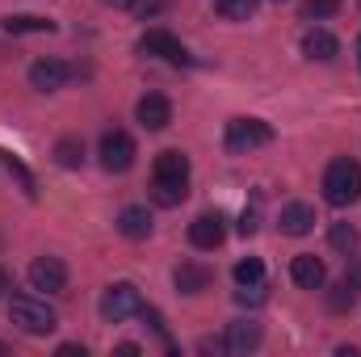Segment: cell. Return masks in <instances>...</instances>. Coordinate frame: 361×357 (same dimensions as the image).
Returning a JSON list of instances; mask_svg holds the SVG:
<instances>
[{"label":"cell","instance_id":"6da1fadb","mask_svg":"<svg viewBox=\"0 0 361 357\" xmlns=\"http://www.w3.org/2000/svg\"><path fill=\"white\" fill-rule=\"evenodd\" d=\"M8 315H13V324H17L21 332H30V337H47V332H55V311L47 307V298L13 294V298H8Z\"/></svg>","mask_w":361,"mask_h":357},{"label":"cell","instance_id":"7a4b0ae2","mask_svg":"<svg viewBox=\"0 0 361 357\" xmlns=\"http://www.w3.org/2000/svg\"><path fill=\"white\" fill-rule=\"evenodd\" d=\"M324 198L332 206H349L361 198V164L357 160H332L324 173Z\"/></svg>","mask_w":361,"mask_h":357},{"label":"cell","instance_id":"3957f363","mask_svg":"<svg viewBox=\"0 0 361 357\" xmlns=\"http://www.w3.org/2000/svg\"><path fill=\"white\" fill-rule=\"evenodd\" d=\"M143 311V294L135 282H114L105 294H101V320L105 324H126L130 315Z\"/></svg>","mask_w":361,"mask_h":357},{"label":"cell","instance_id":"277c9868","mask_svg":"<svg viewBox=\"0 0 361 357\" xmlns=\"http://www.w3.org/2000/svg\"><path fill=\"white\" fill-rule=\"evenodd\" d=\"M273 143V126L261 118H235L227 122V147L231 152H252V147H265Z\"/></svg>","mask_w":361,"mask_h":357},{"label":"cell","instance_id":"5b68a950","mask_svg":"<svg viewBox=\"0 0 361 357\" xmlns=\"http://www.w3.org/2000/svg\"><path fill=\"white\" fill-rule=\"evenodd\" d=\"M101 164L109 173H126L135 164V139L126 131H105L101 135Z\"/></svg>","mask_w":361,"mask_h":357},{"label":"cell","instance_id":"8992f818","mask_svg":"<svg viewBox=\"0 0 361 357\" xmlns=\"http://www.w3.org/2000/svg\"><path fill=\"white\" fill-rule=\"evenodd\" d=\"M223 240H227V219H223L219 210H214V214H197V219L189 223V244H193V248L214 253Z\"/></svg>","mask_w":361,"mask_h":357},{"label":"cell","instance_id":"52a82bcc","mask_svg":"<svg viewBox=\"0 0 361 357\" xmlns=\"http://www.w3.org/2000/svg\"><path fill=\"white\" fill-rule=\"evenodd\" d=\"M30 286L47 290V294H59L68 286V265L59 257H34L30 261Z\"/></svg>","mask_w":361,"mask_h":357},{"label":"cell","instance_id":"ba28073f","mask_svg":"<svg viewBox=\"0 0 361 357\" xmlns=\"http://www.w3.org/2000/svg\"><path fill=\"white\" fill-rule=\"evenodd\" d=\"M139 51H143V55H156V59H169V63H189L185 47H180L169 30H147V34L139 38Z\"/></svg>","mask_w":361,"mask_h":357},{"label":"cell","instance_id":"9c48e42d","mask_svg":"<svg viewBox=\"0 0 361 357\" xmlns=\"http://www.w3.org/2000/svg\"><path fill=\"white\" fill-rule=\"evenodd\" d=\"M261 337H265V328H261L257 320H235V324H227L223 349H227V353H252V349L261 345Z\"/></svg>","mask_w":361,"mask_h":357},{"label":"cell","instance_id":"30bf717a","mask_svg":"<svg viewBox=\"0 0 361 357\" xmlns=\"http://www.w3.org/2000/svg\"><path fill=\"white\" fill-rule=\"evenodd\" d=\"M68 76H72V68L63 63V59H38L34 68H30V85L38 92H55L68 85Z\"/></svg>","mask_w":361,"mask_h":357},{"label":"cell","instance_id":"8fae6325","mask_svg":"<svg viewBox=\"0 0 361 357\" xmlns=\"http://www.w3.org/2000/svg\"><path fill=\"white\" fill-rule=\"evenodd\" d=\"M135 114H139V122H143L147 131H164V126L173 122V101H169L164 92H147V97L135 105Z\"/></svg>","mask_w":361,"mask_h":357},{"label":"cell","instance_id":"7c38bea8","mask_svg":"<svg viewBox=\"0 0 361 357\" xmlns=\"http://www.w3.org/2000/svg\"><path fill=\"white\" fill-rule=\"evenodd\" d=\"M173 282H177L180 294H202V290H210L214 273H210V265H202V261H180L173 269Z\"/></svg>","mask_w":361,"mask_h":357},{"label":"cell","instance_id":"4fadbf2b","mask_svg":"<svg viewBox=\"0 0 361 357\" xmlns=\"http://www.w3.org/2000/svg\"><path fill=\"white\" fill-rule=\"evenodd\" d=\"M302 55H307V59L328 63V59H336V55H341V42H336V34H328L324 25H311V30L302 34Z\"/></svg>","mask_w":361,"mask_h":357},{"label":"cell","instance_id":"5bb4252c","mask_svg":"<svg viewBox=\"0 0 361 357\" xmlns=\"http://www.w3.org/2000/svg\"><path fill=\"white\" fill-rule=\"evenodd\" d=\"M290 277H294L302 290H319V286L328 282V265H324L319 257L302 253V257H294V261H290Z\"/></svg>","mask_w":361,"mask_h":357},{"label":"cell","instance_id":"9a60e30c","mask_svg":"<svg viewBox=\"0 0 361 357\" xmlns=\"http://www.w3.org/2000/svg\"><path fill=\"white\" fill-rule=\"evenodd\" d=\"M281 236H307L311 227H315V206H307V202H290V206H281Z\"/></svg>","mask_w":361,"mask_h":357},{"label":"cell","instance_id":"2e32d148","mask_svg":"<svg viewBox=\"0 0 361 357\" xmlns=\"http://www.w3.org/2000/svg\"><path fill=\"white\" fill-rule=\"evenodd\" d=\"M118 231H122L126 240H147V236H152V214H147V206H126V210L118 214Z\"/></svg>","mask_w":361,"mask_h":357},{"label":"cell","instance_id":"e0dca14e","mask_svg":"<svg viewBox=\"0 0 361 357\" xmlns=\"http://www.w3.org/2000/svg\"><path fill=\"white\" fill-rule=\"evenodd\" d=\"M152 177L156 181H185V185H189V156H180V152H160Z\"/></svg>","mask_w":361,"mask_h":357},{"label":"cell","instance_id":"ac0fdd59","mask_svg":"<svg viewBox=\"0 0 361 357\" xmlns=\"http://www.w3.org/2000/svg\"><path fill=\"white\" fill-rule=\"evenodd\" d=\"M185 193H189L185 181H156L152 177V202H156V206H180Z\"/></svg>","mask_w":361,"mask_h":357},{"label":"cell","instance_id":"d6986e66","mask_svg":"<svg viewBox=\"0 0 361 357\" xmlns=\"http://www.w3.org/2000/svg\"><path fill=\"white\" fill-rule=\"evenodd\" d=\"M4 30H8V34H51L55 21H47V17H30V13H17V17H4Z\"/></svg>","mask_w":361,"mask_h":357},{"label":"cell","instance_id":"ffe728a7","mask_svg":"<svg viewBox=\"0 0 361 357\" xmlns=\"http://www.w3.org/2000/svg\"><path fill=\"white\" fill-rule=\"evenodd\" d=\"M55 164H59V169H80V164H85V143L72 139V135L59 139V143H55Z\"/></svg>","mask_w":361,"mask_h":357},{"label":"cell","instance_id":"44dd1931","mask_svg":"<svg viewBox=\"0 0 361 357\" xmlns=\"http://www.w3.org/2000/svg\"><path fill=\"white\" fill-rule=\"evenodd\" d=\"M357 240H361V236H357V227H353V223H332V227H328V244H332L336 253H345V257L357 248Z\"/></svg>","mask_w":361,"mask_h":357},{"label":"cell","instance_id":"7402d4cb","mask_svg":"<svg viewBox=\"0 0 361 357\" xmlns=\"http://www.w3.org/2000/svg\"><path fill=\"white\" fill-rule=\"evenodd\" d=\"M214 13L227 21H248L257 13V0H214Z\"/></svg>","mask_w":361,"mask_h":357},{"label":"cell","instance_id":"603a6c76","mask_svg":"<svg viewBox=\"0 0 361 357\" xmlns=\"http://www.w3.org/2000/svg\"><path fill=\"white\" fill-rule=\"evenodd\" d=\"M357 286H349V282H341L336 290H332V298H328V307L332 311H353V303H357Z\"/></svg>","mask_w":361,"mask_h":357},{"label":"cell","instance_id":"cb8c5ba5","mask_svg":"<svg viewBox=\"0 0 361 357\" xmlns=\"http://www.w3.org/2000/svg\"><path fill=\"white\" fill-rule=\"evenodd\" d=\"M235 282H240V286H252V282H265V265H261L257 257H244V261L235 265Z\"/></svg>","mask_w":361,"mask_h":357},{"label":"cell","instance_id":"d4e9b609","mask_svg":"<svg viewBox=\"0 0 361 357\" xmlns=\"http://www.w3.org/2000/svg\"><path fill=\"white\" fill-rule=\"evenodd\" d=\"M336 8H341V0H307V4H302V13H307V17H315V21L332 17Z\"/></svg>","mask_w":361,"mask_h":357},{"label":"cell","instance_id":"484cf974","mask_svg":"<svg viewBox=\"0 0 361 357\" xmlns=\"http://www.w3.org/2000/svg\"><path fill=\"white\" fill-rule=\"evenodd\" d=\"M4 164H8V173H13V177L21 181V185H25V193H34V177H30V169H25L21 160H13V156H4Z\"/></svg>","mask_w":361,"mask_h":357},{"label":"cell","instance_id":"4316f807","mask_svg":"<svg viewBox=\"0 0 361 357\" xmlns=\"http://www.w3.org/2000/svg\"><path fill=\"white\" fill-rule=\"evenodd\" d=\"M257 227H261L257 210H244V214H240V236H257Z\"/></svg>","mask_w":361,"mask_h":357},{"label":"cell","instance_id":"83f0119b","mask_svg":"<svg viewBox=\"0 0 361 357\" xmlns=\"http://www.w3.org/2000/svg\"><path fill=\"white\" fill-rule=\"evenodd\" d=\"M345 282L361 290V253H357V257H349V265H345Z\"/></svg>","mask_w":361,"mask_h":357},{"label":"cell","instance_id":"f1b7e54d","mask_svg":"<svg viewBox=\"0 0 361 357\" xmlns=\"http://www.w3.org/2000/svg\"><path fill=\"white\" fill-rule=\"evenodd\" d=\"M130 8L139 17H152V13H160V0H130Z\"/></svg>","mask_w":361,"mask_h":357},{"label":"cell","instance_id":"f546056e","mask_svg":"<svg viewBox=\"0 0 361 357\" xmlns=\"http://www.w3.org/2000/svg\"><path fill=\"white\" fill-rule=\"evenodd\" d=\"M59 357H85V345H59Z\"/></svg>","mask_w":361,"mask_h":357},{"label":"cell","instance_id":"4dcf8cb0","mask_svg":"<svg viewBox=\"0 0 361 357\" xmlns=\"http://www.w3.org/2000/svg\"><path fill=\"white\" fill-rule=\"evenodd\" d=\"M8 290H13V277H8V269H0V298H4Z\"/></svg>","mask_w":361,"mask_h":357},{"label":"cell","instance_id":"1f68e13d","mask_svg":"<svg viewBox=\"0 0 361 357\" xmlns=\"http://www.w3.org/2000/svg\"><path fill=\"white\" fill-rule=\"evenodd\" d=\"M101 4H114V8H126L130 0H101Z\"/></svg>","mask_w":361,"mask_h":357},{"label":"cell","instance_id":"d6a6232c","mask_svg":"<svg viewBox=\"0 0 361 357\" xmlns=\"http://www.w3.org/2000/svg\"><path fill=\"white\" fill-rule=\"evenodd\" d=\"M357 63H361V38H357Z\"/></svg>","mask_w":361,"mask_h":357},{"label":"cell","instance_id":"836d02e7","mask_svg":"<svg viewBox=\"0 0 361 357\" xmlns=\"http://www.w3.org/2000/svg\"><path fill=\"white\" fill-rule=\"evenodd\" d=\"M0 353H8V345H0Z\"/></svg>","mask_w":361,"mask_h":357},{"label":"cell","instance_id":"e575fe53","mask_svg":"<svg viewBox=\"0 0 361 357\" xmlns=\"http://www.w3.org/2000/svg\"><path fill=\"white\" fill-rule=\"evenodd\" d=\"M277 4H281V0H277Z\"/></svg>","mask_w":361,"mask_h":357}]
</instances>
